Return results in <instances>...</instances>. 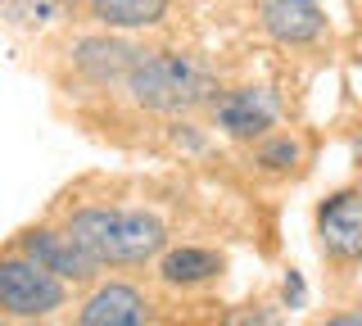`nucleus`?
Instances as JSON below:
<instances>
[{"instance_id":"nucleus-1","label":"nucleus","mask_w":362,"mask_h":326,"mask_svg":"<svg viewBox=\"0 0 362 326\" xmlns=\"http://www.w3.org/2000/svg\"><path fill=\"white\" fill-rule=\"evenodd\" d=\"M68 235L95 263H145L168 240L163 222L145 209H82L68 222Z\"/></svg>"},{"instance_id":"nucleus-2","label":"nucleus","mask_w":362,"mask_h":326,"mask_svg":"<svg viewBox=\"0 0 362 326\" xmlns=\"http://www.w3.org/2000/svg\"><path fill=\"white\" fill-rule=\"evenodd\" d=\"M127 86L136 95V105L158 109V114H177V109H195L209 105L213 91H218V77L209 73V64L190 59V54H141L136 69L127 73Z\"/></svg>"},{"instance_id":"nucleus-3","label":"nucleus","mask_w":362,"mask_h":326,"mask_svg":"<svg viewBox=\"0 0 362 326\" xmlns=\"http://www.w3.org/2000/svg\"><path fill=\"white\" fill-rule=\"evenodd\" d=\"M64 303V286L32 258H0V313L14 318H45Z\"/></svg>"},{"instance_id":"nucleus-4","label":"nucleus","mask_w":362,"mask_h":326,"mask_svg":"<svg viewBox=\"0 0 362 326\" xmlns=\"http://www.w3.org/2000/svg\"><path fill=\"white\" fill-rule=\"evenodd\" d=\"M317 235H322V250L331 258L358 263L362 258V195L354 190H339L317 209Z\"/></svg>"},{"instance_id":"nucleus-5","label":"nucleus","mask_w":362,"mask_h":326,"mask_svg":"<svg viewBox=\"0 0 362 326\" xmlns=\"http://www.w3.org/2000/svg\"><path fill=\"white\" fill-rule=\"evenodd\" d=\"M23 254H28L32 263H41L45 272L64 276V281H90L95 267H100L68 231H28L23 235Z\"/></svg>"},{"instance_id":"nucleus-6","label":"nucleus","mask_w":362,"mask_h":326,"mask_svg":"<svg viewBox=\"0 0 362 326\" xmlns=\"http://www.w3.org/2000/svg\"><path fill=\"white\" fill-rule=\"evenodd\" d=\"M272 122H276V95L263 91V86H245V91H231L218 100V127L235 141L263 136Z\"/></svg>"},{"instance_id":"nucleus-7","label":"nucleus","mask_w":362,"mask_h":326,"mask_svg":"<svg viewBox=\"0 0 362 326\" xmlns=\"http://www.w3.org/2000/svg\"><path fill=\"white\" fill-rule=\"evenodd\" d=\"M77 326H145V299L132 286H100L86 299Z\"/></svg>"},{"instance_id":"nucleus-8","label":"nucleus","mask_w":362,"mask_h":326,"mask_svg":"<svg viewBox=\"0 0 362 326\" xmlns=\"http://www.w3.org/2000/svg\"><path fill=\"white\" fill-rule=\"evenodd\" d=\"M263 18H267V32H272L276 41H286V46L317 41V37H322V28H326L317 0H272Z\"/></svg>"},{"instance_id":"nucleus-9","label":"nucleus","mask_w":362,"mask_h":326,"mask_svg":"<svg viewBox=\"0 0 362 326\" xmlns=\"http://www.w3.org/2000/svg\"><path fill=\"white\" fill-rule=\"evenodd\" d=\"M141 59V50L122 46V41H82L77 46V69L90 73L95 82H109V77H127Z\"/></svg>"},{"instance_id":"nucleus-10","label":"nucleus","mask_w":362,"mask_h":326,"mask_svg":"<svg viewBox=\"0 0 362 326\" xmlns=\"http://www.w3.org/2000/svg\"><path fill=\"white\" fill-rule=\"evenodd\" d=\"M90 14L105 28H150L168 14V0H90Z\"/></svg>"},{"instance_id":"nucleus-11","label":"nucleus","mask_w":362,"mask_h":326,"mask_svg":"<svg viewBox=\"0 0 362 326\" xmlns=\"http://www.w3.org/2000/svg\"><path fill=\"white\" fill-rule=\"evenodd\" d=\"M158 272H163L168 286H195V281H209L222 272V258L213 250H173Z\"/></svg>"},{"instance_id":"nucleus-12","label":"nucleus","mask_w":362,"mask_h":326,"mask_svg":"<svg viewBox=\"0 0 362 326\" xmlns=\"http://www.w3.org/2000/svg\"><path fill=\"white\" fill-rule=\"evenodd\" d=\"M73 5L77 0H0V14L14 28H45L54 18L73 14Z\"/></svg>"},{"instance_id":"nucleus-13","label":"nucleus","mask_w":362,"mask_h":326,"mask_svg":"<svg viewBox=\"0 0 362 326\" xmlns=\"http://www.w3.org/2000/svg\"><path fill=\"white\" fill-rule=\"evenodd\" d=\"M294 159H299V145H294L290 136H281L276 145L263 150V168H294Z\"/></svg>"},{"instance_id":"nucleus-14","label":"nucleus","mask_w":362,"mask_h":326,"mask_svg":"<svg viewBox=\"0 0 362 326\" xmlns=\"http://www.w3.org/2000/svg\"><path fill=\"white\" fill-rule=\"evenodd\" d=\"M286 299H290V308H299V303H303V276L299 272L286 276Z\"/></svg>"},{"instance_id":"nucleus-15","label":"nucleus","mask_w":362,"mask_h":326,"mask_svg":"<svg viewBox=\"0 0 362 326\" xmlns=\"http://www.w3.org/2000/svg\"><path fill=\"white\" fill-rule=\"evenodd\" d=\"M322 326H362V313H339V318H326Z\"/></svg>"},{"instance_id":"nucleus-16","label":"nucleus","mask_w":362,"mask_h":326,"mask_svg":"<svg viewBox=\"0 0 362 326\" xmlns=\"http://www.w3.org/2000/svg\"><path fill=\"white\" fill-rule=\"evenodd\" d=\"M235 326H267V318H263V313H245V318L235 322Z\"/></svg>"},{"instance_id":"nucleus-17","label":"nucleus","mask_w":362,"mask_h":326,"mask_svg":"<svg viewBox=\"0 0 362 326\" xmlns=\"http://www.w3.org/2000/svg\"><path fill=\"white\" fill-rule=\"evenodd\" d=\"M0 326H5V322H0Z\"/></svg>"}]
</instances>
